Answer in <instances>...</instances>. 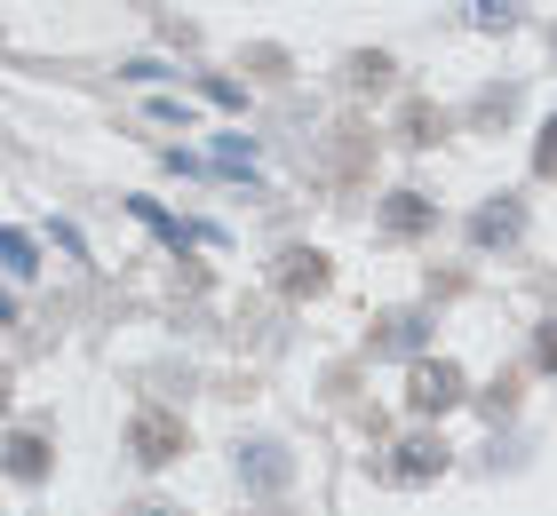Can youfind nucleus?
<instances>
[{
  "mask_svg": "<svg viewBox=\"0 0 557 516\" xmlns=\"http://www.w3.org/2000/svg\"><path fill=\"white\" fill-rule=\"evenodd\" d=\"M40 469H48V445H40L33 429H16L9 437V477H40Z\"/></svg>",
  "mask_w": 557,
  "mask_h": 516,
  "instance_id": "obj_6",
  "label": "nucleus"
},
{
  "mask_svg": "<svg viewBox=\"0 0 557 516\" xmlns=\"http://www.w3.org/2000/svg\"><path fill=\"white\" fill-rule=\"evenodd\" d=\"M278 287H287V294H319L326 287V254H311V247L278 254Z\"/></svg>",
  "mask_w": 557,
  "mask_h": 516,
  "instance_id": "obj_3",
  "label": "nucleus"
},
{
  "mask_svg": "<svg viewBox=\"0 0 557 516\" xmlns=\"http://www.w3.org/2000/svg\"><path fill=\"white\" fill-rule=\"evenodd\" d=\"M422 223H430L422 191H398V199H391V230H422Z\"/></svg>",
  "mask_w": 557,
  "mask_h": 516,
  "instance_id": "obj_7",
  "label": "nucleus"
},
{
  "mask_svg": "<svg viewBox=\"0 0 557 516\" xmlns=\"http://www.w3.org/2000/svg\"><path fill=\"white\" fill-rule=\"evenodd\" d=\"M518 9H510V0H478V24H510Z\"/></svg>",
  "mask_w": 557,
  "mask_h": 516,
  "instance_id": "obj_10",
  "label": "nucleus"
},
{
  "mask_svg": "<svg viewBox=\"0 0 557 516\" xmlns=\"http://www.w3.org/2000/svg\"><path fill=\"white\" fill-rule=\"evenodd\" d=\"M518 223H525V215H518L510 199H502V206H486V215L470 223V239H478V247H502V239H518Z\"/></svg>",
  "mask_w": 557,
  "mask_h": 516,
  "instance_id": "obj_5",
  "label": "nucleus"
},
{
  "mask_svg": "<svg viewBox=\"0 0 557 516\" xmlns=\"http://www.w3.org/2000/svg\"><path fill=\"white\" fill-rule=\"evenodd\" d=\"M407 398H414V413H446V405H462V366H446V357H430V366H414Z\"/></svg>",
  "mask_w": 557,
  "mask_h": 516,
  "instance_id": "obj_1",
  "label": "nucleus"
},
{
  "mask_svg": "<svg viewBox=\"0 0 557 516\" xmlns=\"http://www.w3.org/2000/svg\"><path fill=\"white\" fill-rule=\"evenodd\" d=\"M144 516H168V508H144Z\"/></svg>",
  "mask_w": 557,
  "mask_h": 516,
  "instance_id": "obj_12",
  "label": "nucleus"
},
{
  "mask_svg": "<svg viewBox=\"0 0 557 516\" xmlns=\"http://www.w3.org/2000/svg\"><path fill=\"white\" fill-rule=\"evenodd\" d=\"M136 453L144 461H175V453H184V429H175L168 413H144V421H136Z\"/></svg>",
  "mask_w": 557,
  "mask_h": 516,
  "instance_id": "obj_4",
  "label": "nucleus"
},
{
  "mask_svg": "<svg viewBox=\"0 0 557 516\" xmlns=\"http://www.w3.org/2000/svg\"><path fill=\"white\" fill-rule=\"evenodd\" d=\"M542 366H549V374H557V318H549V326H542Z\"/></svg>",
  "mask_w": 557,
  "mask_h": 516,
  "instance_id": "obj_11",
  "label": "nucleus"
},
{
  "mask_svg": "<svg viewBox=\"0 0 557 516\" xmlns=\"http://www.w3.org/2000/svg\"><path fill=\"white\" fill-rule=\"evenodd\" d=\"M0 254H9V278L33 270V239H24V230H0Z\"/></svg>",
  "mask_w": 557,
  "mask_h": 516,
  "instance_id": "obj_9",
  "label": "nucleus"
},
{
  "mask_svg": "<svg viewBox=\"0 0 557 516\" xmlns=\"http://www.w3.org/2000/svg\"><path fill=\"white\" fill-rule=\"evenodd\" d=\"M534 175L557 184V119H542V143H534Z\"/></svg>",
  "mask_w": 557,
  "mask_h": 516,
  "instance_id": "obj_8",
  "label": "nucleus"
},
{
  "mask_svg": "<svg viewBox=\"0 0 557 516\" xmlns=\"http://www.w3.org/2000/svg\"><path fill=\"white\" fill-rule=\"evenodd\" d=\"M446 469V445H430V437H414V445H398V461L383 477H398V484H422V477H438Z\"/></svg>",
  "mask_w": 557,
  "mask_h": 516,
  "instance_id": "obj_2",
  "label": "nucleus"
}]
</instances>
